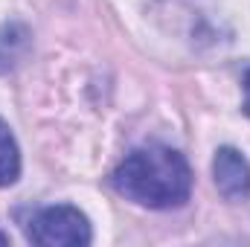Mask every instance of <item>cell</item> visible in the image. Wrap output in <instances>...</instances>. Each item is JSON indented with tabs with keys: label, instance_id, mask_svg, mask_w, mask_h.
I'll use <instances>...</instances> for the list:
<instances>
[{
	"label": "cell",
	"instance_id": "obj_1",
	"mask_svg": "<svg viewBox=\"0 0 250 247\" xmlns=\"http://www.w3.org/2000/svg\"><path fill=\"white\" fill-rule=\"evenodd\" d=\"M111 186L140 206L175 209L189 201L192 172L181 151L169 145H146L134 148L114 169Z\"/></svg>",
	"mask_w": 250,
	"mask_h": 247
},
{
	"label": "cell",
	"instance_id": "obj_2",
	"mask_svg": "<svg viewBox=\"0 0 250 247\" xmlns=\"http://www.w3.org/2000/svg\"><path fill=\"white\" fill-rule=\"evenodd\" d=\"M26 239L38 247H84L90 245V224L76 206H44L26 221Z\"/></svg>",
	"mask_w": 250,
	"mask_h": 247
},
{
	"label": "cell",
	"instance_id": "obj_3",
	"mask_svg": "<svg viewBox=\"0 0 250 247\" xmlns=\"http://www.w3.org/2000/svg\"><path fill=\"white\" fill-rule=\"evenodd\" d=\"M212 178L227 201H245L250 195V166L236 148H218L212 163Z\"/></svg>",
	"mask_w": 250,
	"mask_h": 247
},
{
	"label": "cell",
	"instance_id": "obj_4",
	"mask_svg": "<svg viewBox=\"0 0 250 247\" xmlns=\"http://www.w3.org/2000/svg\"><path fill=\"white\" fill-rule=\"evenodd\" d=\"M18 175H21V151L9 125L0 120V189L12 186L18 181Z\"/></svg>",
	"mask_w": 250,
	"mask_h": 247
},
{
	"label": "cell",
	"instance_id": "obj_5",
	"mask_svg": "<svg viewBox=\"0 0 250 247\" xmlns=\"http://www.w3.org/2000/svg\"><path fill=\"white\" fill-rule=\"evenodd\" d=\"M245 111L250 114V70L245 73Z\"/></svg>",
	"mask_w": 250,
	"mask_h": 247
},
{
	"label": "cell",
	"instance_id": "obj_6",
	"mask_svg": "<svg viewBox=\"0 0 250 247\" xmlns=\"http://www.w3.org/2000/svg\"><path fill=\"white\" fill-rule=\"evenodd\" d=\"M3 245H9V236H6V233L0 230V247H3Z\"/></svg>",
	"mask_w": 250,
	"mask_h": 247
}]
</instances>
